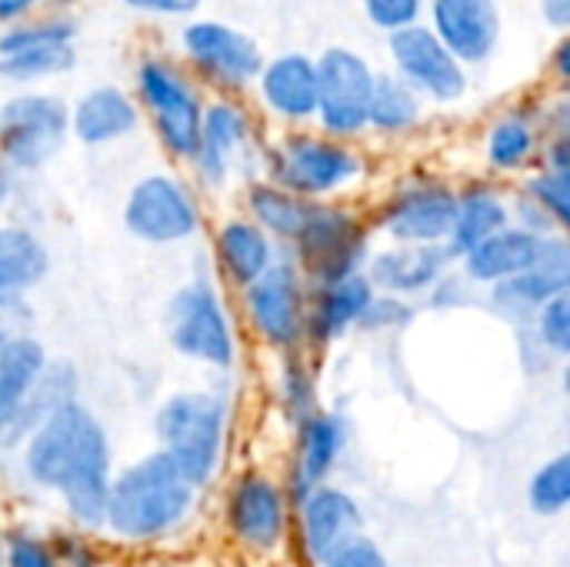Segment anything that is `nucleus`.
Returning <instances> with one entry per match:
<instances>
[{"label": "nucleus", "mask_w": 570, "mask_h": 567, "mask_svg": "<svg viewBox=\"0 0 570 567\" xmlns=\"http://www.w3.org/2000/svg\"><path fill=\"white\" fill-rule=\"evenodd\" d=\"M23 471L33 485L57 491L77 525L104 528L110 444L100 421L77 398L60 404L23 441Z\"/></svg>", "instance_id": "1"}, {"label": "nucleus", "mask_w": 570, "mask_h": 567, "mask_svg": "<svg viewBox=\"0 0 570 567\" xmlns=\"http://www.w3.org/2000/svg\"><path fill=\"white\" fill-rule=\"evenodd\" d=\"M194 495L197 491L187 485L177 465L157 451L110 478L104 528L127 541L164 538L190 515Z\"/></svg>", "instance_id": "2"}, {"label": "nucleus", "mask_w": 570, "mask_h": 567, "mask_svg": "<svg viewBox=\"0 0 570 567\" xmlns=\"http://www.w3.org/2000/svg\"><path fill=\"white\" fill-rule=\"evenodd\" d=\"M134 100L170 157L190 160L197 154L207 97L180 60L167 53H140L134 67Z\"/></svg>", "instance_id": "3"}, {"label": "nucleus", "mask_w": 570, "mask_h": 567, "mask_svg": "<svg viewBox=\"0 0 570 567\" xmlns=\"http://www.w3.org/2000/svg\"><path fill=\"white\" fill-rule=\"evenodd\" d=\"M267 180L307 197H331L364 177V154L351 140H334L314 130H291L264 150Z\"/></svg>", "instance_id": "4"}, {"label": "nucleus", "mask_w": 570, "mask_h": 567, "mask_svg": "<svg viewBox=\"0 0 570 567\" xmlns=\"http://www.w3.org/2000/svg\"><path fill=\"white\" fill-rule=\"evenodd\" d=\"M177 50L184 70L197 80L214 87L220 97H234L247 87H254L261 67H264V50L261 43L217 17H190L177 30Z\"/></svg>", "instance_id": "5"}, {"label": "nucleus", "mask_w": 570, "mask_h": 567, "mask_svg": "<svg viewBox=\"0 0 570 567\" xmlns=\"http://www.w3.org/2000/svg\"><path fill=\"white\" fill-rule=\"evenodd\" d=\"M160 451L177 465L194 491H200L224 454V401L214 394H174L157 411Z\"/></svg>", "instance_id": "6"}, {"label": "nucleus", "mask_w": 570, "mask_h": 567, "mask_svg": "<svg viewBox=\"0 0 570 567\" xmlns=\"http://www.w3.org/2000/svg\"><path fill=\"white\" fill-rule=\"evenodd\" d=\"M70 137V107L47 90H20L0 104V164L30 174L50 164Z\"/></svg>", "instance_id": "7"}, {"label": "nucleus", "mask_w": 570, "mask_h": 567, "mask_svg": "<svg viewBox=\"0 0 570 567\" xmlns=\"http://www.w3.org/2000/svg\"><path fill=\"white\" fill-rule=\"evenodd\" d=\"M317 60V117L321 134L334 140H354L367 130V104L377 70L351 47L331 43Z\"/></svg>", "instance_id": "8"}, {"label": "nucleus", "mask_w": 570, "mask_h": 567, "mask_svg": "<svg viewBox=\"0 0 570 567\" xmlns=\"http://www.w3.org/2000/svg\"><path fill=\"white\" fill-rule=\"evenodd\" d=\"M297 271L314 277L321 287L357 277L367 257V231L364 224L334 204H317L311 221L294 241Z\"/></svg>", "instance_id": "9"}, {"label": "nucleus", "mask_w": 570, "mask_h": 567, "mask_svg": "<svg viewBox=\"0 0 570 567\" xmlns=\"http://www.w3.org/2000/svg\"><path fill=\"white\" fill-rule=\"evenodd\" d=\"M167 324V341L174 344L177 354L214 364V368H230L234 364V331L224 314V304L217 291L207 281H190L184 284L164 314Z\"/></svg>", "instance_id": "10"}, {"label": "nucleus", "mask_w": 570, "mask_h": 567, "mask_svg": "<svg viewBox=\"0 0 570 567\" xmlns=\"http://www.w3.org/2000/svg\"><path fill=\"white\" fill-rule=\"evenodd\" d=\"M387 57L394 63L391 74L401 77L421 100L448 107L468 97V67L454 60V53L428 30V23L387 33Z\"/></svg>", "instance_id": "11"}, {"label": "nucleus", "mask_w": 570, "mask_h": 567, "mask_svg": "<svg viewBox=\"0 0 570 567\" xmlns=\"http://www.w3.org/2000/svg\"><path fill=\"white\" fill-rule=\"evenodd\" d=\"M124 224L137 241L164 247L197 234L200 207L187 184H180L174 174H147L127 194Z\"/></svg>", "instance_id": "12"}, {"label": "nucleus", "mask_w": 570, "mask_h": 567, "mask_svg": "<svg viewBox=\"0 0 570 567\" xmlns=\"http://www.w3.org/2000/svg\"><path fill=\"white\" fill-rule=\"evenodd\" d=\"M257 150V124L254 114L237 97H214L204 107L200 144L190 157V167L204 187H224L230 174L247 164ZM261 154V150H257Z\"/></svg>", "instance_id": "13"}, {"label": "nucleus", "mask_w": 570, "mask_h": 567, "mask_svg": "<svg viewBox=\"0 0 570 567\" xmlns=\"http://www.w3.org/2000/svg\"><path fill=\"white\" fill-rule=\"evenodd\" d=\"M247 291V311L257 334L274 348H297L307 334V294L294 261H274Z\"/></svg>", "instance_id": "14"}, {"label": "nucleus", "mask_w": 570, "mask_h": 567, "mask_svg": "<svg viewBox=\"0 0 570 567\" xmlns=\"http://www.w3.org/2000/svg\"><path fill=\"white\" fill-rule=\"evenodd\" d=\"M458 214V190L438 177L404 180L381 211L384 231L397 244H444Z\"/></svg>", "instance_id": "15"}, {"label": "nucleus", "mask_w": 570, "mask_h": 567, "mask_svg": "<svg viewBox=\"0 0 570 567\" xmlns=\"http://www.w3.org/2000/svg\"><path fill=\"white\" fill-rule=\"evenodd\" d=\"M428 30L454 53L461 67H481L501 43L498 0H428Z\"/></svg>", "instance_id": "16"}, {"label": "nucleus", "mask_w": 570, "mask_h": 567, "mask_svg": "<svg viewBox=\"0 0 570 567\" xmlns=\"http://www.w3.org/2000/svg\"><path fill=\"white\" fill-rule=\"evenodd\" d=\"M254 94L274 120L291 127L311 124L317 117V60L301 50L264 57Z\"/></svg>", "instance_id": "17"}, {"label": "nucleus", "mask_w": 570, "mask_h": 567, "mask_svg": "<svg viewBox=\"0 0 570 567\" xmlns=\"http://www.w3.org/2000/svg\"><path fill=\"white\" fill-rule=\"evenodd\" d=\"M227 525L234 538L254 551H271L284 541L287 505L284 491L264 475H244L227 501Z\"/></svg>", "instance_id": "18"}, {"label": "nucleus", "mask_w": 570, "mask_h": 567, "mask_svg": "<svg viewBox=\"0 0 570 567\" xmlns=\"http://www.w3.org/2000/svg\"><path fill=\"white\" fill-rule=\"evenodd\" d=\"M140 120H144V114H140L134 94L117 84L90 87L70 107V134L83 147L117 144V140L130 137L140 127Z\"/></svg>", "instance_id": "19"}, {"label": "nucleus", "mask_w": 570, "mask_h": 567, "mask_svg": "<svg viewBox=\"0 0 570 567\" xmlns=\"http://www.w3.org/2000/svg\"><path fill=\"white\" fill-rule=\"evenodd\" d=\"M301 525L311 558L324 565L331 555H337L344 545H351L361 535L364 518L347 491L321 485L301 498Z\"/></svg>", "instance_id": "20"}, {"label": "nucleus", "mask_w": 570, "mask_h": 567, "mask_svg": "<svg viewBox=\"0 0 570 567\" xmlns=\"http://www.w3.org/2000/svg\"><path fill=\"white\" fill-rule=\"evenodd\" d=\"M541 144H544L541 104H514L488 124L484 160L498 174H518L541 157Z\"/></svg>", "instance_id": "21"}, {"label": "nucleus", "mask_w": 570, "mask_h": 567, "mask_svg": "<svg viewBox=\"0 0 570 567\" xmlns=\"http://www.w3.org/2000/svg\"><path fill=\"white\" fill-rule=\"evenodd\" d=\"M451 264V254L444 244H397L387 247L371 261V287H381L391 297L421 294L434 287Z\"/></svg>", "instance_id": "22"}, {"label": "nucleus", "mask_w": 570, "mask_h": 567, "mask_svg": "<svg viewBox=\"0 0 570 567\" xmlns=\"http://www.w3.org/2000/svg\"><path fill=\"white\" fill-rule=\"evenodd\" d=\"M544 234H531L524 227H504L494 237L481 241L471 254H464V274L478 284H504L534 267L538 247Z\"/></svg>", "instance_id": "23"}, {"label": "nucleus", "mask_w": 570, "mask_h": 567, "mask_svg": "<svg viewBox=\"0 0 570 567\" xmlns=\"http://www.w3.org/2000/svg\"><path fill=\"white\" fill-rule=\"evenodd\" d=\"M504 227H511L508 201L494 187L474 184L468 190H458V214H454V227H451L444 247H448L451 257H464L481 241L494 237Z\"/></svg>", "instance_id": "24"}, {"label": "nucleus", "mask_w": 570, "mask_h": 567, "mask_svg": "<svg viewBox=\"0 0 570 567\" xmlns=\"http://www.w3.org/2000/svg\"><path fill=\"white\" fill-rule=\"evenodd\" d=\"M371 301H374V287L364 274L337 281V284H324L314 294V304L307 311V334L321 344L337 341L344 331L361 324Z\"/></svg>", "instance_id": "25"}, {"label": "nucleus", "mask_w": 570, "mask_h": 567, "mask_svg": "<svg viewBox=\"0 0 570 567\" xmlns=\"http://www.w3.org/2000/svg\"><path fill=\"white\" fill-rule=\"evenodd\" d=\"M47 247L27 227H0V307L23 304V294L43 281Z\"/></svg>", "instance_id": "26"}, {"label": "nucleus", "mask_w": 570, "mask_h": 567, "mask_svg": "<svg viewBox=\"0 0 570 567\" xmlns=\"http://www.w3.org/2000/svg\"><path fill=\"white\" fill-rule=\"evenodd\" d=\"M214 247H217L220 271L237 287H250L274 264V244H271V237L254 221H247V217H234V221L220 224Z\"/></svg>", "instance_id": "27"}, {"label": "nucleus", "mask_w": 570, "mask_h": 567, "mask_svg": "<svg viewBox=\"0 0 570 567\" xmlns=\"http://www.w3.org/2000/svg\"><path fill=\"white\" fill-rule=\"evenodd\" d=\"M43 368H47V351L37 338L20 334L0 344V434L13 424L20 404L33 391Z\"/></svg>", "instance_id": "28"}, {"label": "nucleus", "mask_w": 570, "mask_h": 567, "mask_svg": "<svg viewBox=\"0 0 570 567\" xmlns=\"http://www.w3.org/2000/svg\"><path fill=\"white\" fill-rule=\"evenodd\" d=\"M341 448H344V424L337 418L311 414L301 421V448H297V471H294L297 498L324 485Z\"/></svg>", "instance_id": "29"}, {"label": "nucleus", "mask_w": 570, "mask_h": 567, "mask_svg": "<svg viewBox=\"0 0 570 567\" xmlns=\"http://www.w3.org/2000/svg\"><path fill=\"white\" fill-rule=\"evenodd\" d=\"M73 388H77L73 368L63 364V361H57V364L47 361L43 374L37 378L33 391L27 394V401L20 404L13 424L0 434V441H3L7 448H10V444H23V441H27V438H30V434L60 408V404L73 401Z\"/></svg>", "instance_id": "30"}, {"label": "nucleus", "mask_w": 570, "mask_h": 567, "mask_svg": "<svg viewBox=\"0 0 570 567\" xmlns=\"http://www.w3.org/2000/svg\"><path fill=\"white\" fill-rule=\"evenodd\" d=\"M317 204H321V201L297 197V194H291V190H284V187H277V184H271V180H257V184H250V190H247V211H250L247 221H254L267 237L274 234V237L294 244L297 234L304 231V224L311 221V214H314Z\"/></svg>", "instance_id": "31"}, {"label": "nucleus", "mask_w": 570, "mask_h": 567, "mask_svg": "<svg viewBox=\"0 0 570 567\" xmlns=\"http://www.w3.org/2000/svg\"><path fill=\"white\" fill-rule=\"evenodd\" d=\"M424 120V100L391 70H377L371 104H367V130L381 137H401L411 134Z\"/></svg>", "instance_id": "32"}, {"label": "nucleus", "mask_w": 570, "mask_h": 567, "mask_svg": "<svg viewBox=\"0 0 570 567\" xmlns=\"http://www.w3.org/2000/svg\"><path fill=\"white\" fill-rule=\"evenodd\" d=\"M73 63H77L73 43H43V47H30V50L0 57V80L27 87V84L60 77V74L73 70Z\"/></svg>", "instance_id": "33"}, {"label": "nucleus", "mask_w": 570, "mask_h": 567, "mask_svg": "<svg viewBox=\"0 0 570 567\" xmlns=\"http://www.w3.org/2000/svg\"><path fill=\"white\" fill-rule=\"evenodd\" d=\"M77 33H80V23L73 13H57V10L30 13L10 27H0V57L43 47V43H73Z\"/></svg>", "instance_id": "34"}, {"label": "nucleus", "mask_w": 570, "mask_h": 567, "mask_svg": "<svg viewBox=\"0 0 570 567\" xmlns=\"http://www.w3.org/2000/svg\"><path fill=\"white\" fill-rule=\"evenodd\" d=\"M561 291H568V281L564 277H554V274H544V271L531 267V271H524V274L498 284L494 287V301L501 307H508V311L524 314V311H538L541 304H548Z\"/></svg>", "instance_id": "35"}, {"label": "nucleus", "mask_w": 570, "mask_h": 567, "mask_svg": "<svg viewBox=\"0 0 570 567\" xmlns=\"http://www.w3.org/2000/svg\"><path fill=\"white\" fill-rule=\"evenodd\" d=\"M528 498H531V508L538 515H561L570 501V458L568 454H558L551 458L544 468H538V475L531 478V488H528Z\"/></svg>", "instance_id": "36"}, {"label": "nucleus", "mask_w": 570, "mask_h": 567, "mask_svg": "<svg viewBox=\"0 0 570 567\" xmlns=\"http://www.w3.org/2000/svg\"><path fill=\"white\" fill-rule=\"evenodd\" d=\"M524 197L534 207H541L558 231H564L570 224V174H554V170H544L541 167L524 184Z\"/></svg>", "instance_id": "37"}, {"label": "nucleus", "mask_w": 570, "mask_h": 567, "mask_svg": "<svg viewBox=\"0 0 570 567\" xmlns=\"http://www.w3.org/2000/svg\"><path fill=\"white\" fill-rule=\"evenodd\" d=\"M424 3L428 0H361V10L371 27L397 33L414 23H424Z\"/></svg>", "instance_id": "38"}, {"label": "nucleus", "mask_w": 570, "mask_h": 567, "mask_svg": "<svg viewBox=\"0 0 570 567\" xmlns=\"http://www.w3.org/2000/svg\"><path fill=\"white\" fill-rule=\"evenodd\" d=\"M538 338L541 344H548V351L554 354H568L570 351V294L561 291L554 294L548 304L538 307Z\"/></svg>", "instance_id": "39"}, {"label": "nucleus", "mask_w": 570, "mask_h": 567, "mask_svg": "<svg viewBox=\"0 0 570 567\" xmlns=\"http://www.w3.org/2000/svg\"><path fill=\"white\" fill-rule=\"evenodd\" d=\"M3 555H7V567H60L57 555L43 541L30 538V535L7 538L3 541Z\"/></svg>", "instance_id": "40"}, {"label": "nucleus", "mask_w": 570, "mask_h": 567, "mask_svg": "<svg viewBox=\"0 0 570 567\" xmlns=\"http://www.w3.org/2000/svg\"><path fill=\"white\" fill-rule=\"evenodd\" d=\"M324 567H387V558L371 538L357 535L351 545H344L337 555H331Z\"/></svg>", "instance_id": "41"}, {"label": "nucleus", "mask_w": 570, "mask_h": 567, "mask_svg": "<svg viewBox=\"0 0 570 567\" xmlns=\"http://www.w3.org/2000/svg\"><path fill=\"white\" fill-rule=\"evenodd\" d=\"M127 10L144 13V17H160V20H190L204 0H120Z\"/></svg>", "instance_id": "42"}, {"label": "nucleus", "mask_w": 570, "mask_h": 567, "mask_svg": "<svg viewBox=\"0 0 570 567\" xmlns=\"http://www.w3.org/2000/svg\"><path fill=\"white\" fill-rule=\"evenodd\" d=\"M407 317H411V307L401 297H391V294L377 297L374 294V301L367 304L361 324L364 328H401V324H407Z\"/></svg>", "instance_id": "43"}, {"label": "nucleus", "mask_w": 570, "mask_h": 567, "mask_svg": "<svg viewBox=\"0 0 570 567\" xmlns=\"http://www.w3.org/2000/svg\"><path fill=\"white\" fill-rule=\"evenodd\" d=\"M284 394H287V408L304 418H311V404H314V388H311V374L304 371V364H291L287 378H284Z\"/></svg>", "instance_id": "44"}, {"label": "nucleus", "mask_w": 570, "mask_h": 567, "mask_svg": "<svg viewBox=\"0 0 570 567\" xmlns=\"http://www.w3.org/2000/svg\"><path fill=\"white\" fill-rule=\"evenodd\" d=\"M538 160H544V170L570 174V134L544 137V144H541V157H538Z\"/></svg>", "instance_id": "45"}, {"label": "nucleus", "mask_w": 570, "mask_h": 567, "mask_svg": "<svg viewBox=\"0 0 570 567\" xmlns=\"http://www.w3.org/2000/svg\"><path fill=\"white\" fill-rule=\"evenodd\" d=\"M548 67H551V77L564 87L570 84V37L568 33H561L558 40H554V47H551V53H548Z\"/></svg>", "instance_id": "46"}, {"label": "nucleus", "mask_w": 570, "mask_h": 567, "mask_svg": "<svg viewBox=\"0 0 570 567\" xmlns=\"http://www.w3.org/2000/svg\"><path fill=\"white\" fill-rule=\"evenodd\" d=\"M541 17L548 27L564 33L570 27V0H541Z\"/></svg>", "instance_id": "47"}, {"label": "nucleus", "mask_w": 570, "mask_h": 567, "mask_svg": "<svg viewBox=\"0 0 570 567\" xmlns=\"http://www.w3.org/2000/svg\"><path fill=\"white\" fill-rule=\"evenodd\" d=\"M37 10L33 0H0V27H10L23 17H30Z\"/></svg>", "instance_id": "48"}, {"label": "nucleus", "mask_w": 570, "mask_h": 567, "mask_svg": "<svg viewBox=\"0 0 570 567\" xmlns=\"http://www.w3.org/2000/svg\"><path fill=\"white\" fill-rule=\"evenodd\" d=\"M37 7H47V10H57V13H70V7L77 3V0H33Z\"/></svg>", "instance_id": "49"}, {"label": "nucleus", "mask_w": 570, "mask_h": 567, "mask_svg": "<svg viewBox=\"0 0 570 567\" xmlns=\"http://www.w3.org/2000/svg\"><path fill=\"white\" fill-rule=\"evenodd\" d=\"M10 187H13V170L0 164V201H3L7 194H10Z\"/></svg>", "instance_id": "50"}]
</instances>
